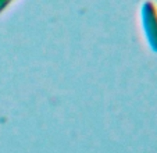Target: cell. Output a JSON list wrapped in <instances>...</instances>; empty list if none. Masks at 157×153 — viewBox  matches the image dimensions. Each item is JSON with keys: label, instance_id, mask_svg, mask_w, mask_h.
Masks as SVG:
<instances>
[{"label": "cell", "instance_id": "7a4b0ae2", "mask_svg": "<svg viewBox=\"0 0 157 153\" xmlns=\"http://www.w3.org/2000/svg\"><path fill=\"white\" fill-rule=\"evenodd\" d=\"M14 2L15 0H0V14H3Z\"/></svg>", "mask_w": 157, "mask_h": 153}, {"label": "cell", "instance_id": "6da1fadb", "mask_svg": "<svg viewBox=\"0 0 157 153\" xmlns=\"http://www.w3.org/2000/svg\"><path fill=\"white\" fill-rule=\"evenodd\" d=\"M140 24L153 52H157V3L153 0H145L140 7Z\"/></svg>", "mask_w": 157, "mask_h": 153}]
</instances>
